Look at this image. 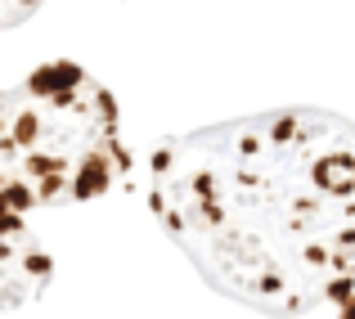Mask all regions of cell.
Wrapping results in <instances>:
<instances>
[{
    "mask_svg": "<svg viewBox=\"0 0 355 319\" xmlns=\"http://www.w3.org/2000/svg\"><path fill=\"white\" fill-rule=\"evenodd\" d=\"M144 198L225 297L266 315L329 306L355 279V121L275 108L162 139Z\"/></svg>",
    "mask_w": 355,
    "mask_h": 319,
    "instance_id": "obj_1",
    "label": "cell"
},
{
    "mask_svg": "<svg viewBox=\"0 0 355 319\" xmlns=\"http://www.w3.org/2000/svg\"><path fill=\"white\" fill-rule=\"evenodd\" d=\"M121 112L86 68L54 59L0 99V202L14 216L95 202L130 175Z\"/></svg>",
    "mask_w": 355,
    "mask_h": 319,
    "instance_id": "obj_2",
    "label": "cell"
},
{
    "mask_svg": "<svg viewBox=\"0 0 355 319\" xmlns=\"http://www.w3.org/2000/svg\"><path fill=\"white\" fill-rule=\"evenodd\" d=\"M50 275L54 261L36 243V234L27 230V216L5 212V225H0V297H5V311L36 302L50 288Z\"/></svg>",
    "mask_w": 355,
    "mask_h": 319,
    "instance_id": "obj_3",
    "label": "cell"
},
{
    "mask_svg": "<svg viewBox=\"0 0 355 319\" xmlns=\"http://www.w3.org/2000/svg\"><path fill=\"white\" fill-rule=\"evenodd\" d=\"M36 5H41V0H0V9H5V27H18Z\"/></svg>",
    "mask_w": 355,
    "mask_h": 319,
    "instance_id": "obj_4",
    "label": "cell"
},
{
    "mask_svg": "<svg viewBox=\"0 0 355 319\" xmlns=\"http://www.w3.org/2000/svg\"><path fill=\"white\" fill-rule=\"evenodd\" d=\"M333 311H338V319H355V279H351V284H342L338 288V297H333Z\"/></svg>",
    "mask_w": 355,
    "mask_h": 319,
    "instance_id": "obj_5",
    "label": "cell"
}]
</instances>
